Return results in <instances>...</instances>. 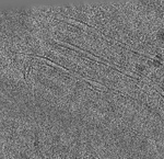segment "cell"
<instances>
[{"mask_svg": "<svg viewBox=\"0 0 164 159\" xmlns=\"http://www.w3.org/2000/svg\"><path fill=\"white\" fill-rule=\"evenodd\" d=\"M157 38L159 41H162V42H164V29H161V30H160L159 32L157 33Z\"/></svg>", "mask_w": 164, "mask_h": 159, "instance_id": "obj_1", "label": "cell"}]
</instances>
